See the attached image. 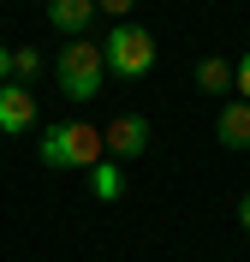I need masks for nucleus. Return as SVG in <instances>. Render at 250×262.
I'll return each mask as SVG.
<instances>
[{
	"label": "nucleus",
	"mask_w": 250,
	"mask_h": 262,
	"mask_svg": "<svg viewBox=\"0 0 250 262\" xmlns=\"http://www.w3.org/2000/svg\"><path fill=\"white\" fill-rule=\"evenodd\" d=\"M54 78H60V96L66 101H96L101 83H107V60H101V42H89V36H78V42H66L60 48V60H54Z\"/></svg>",
	"instance_id": "f03ea898"
},
{
	"label": "nucleus",
	"mask_w": 250,
	"mask_h": 262,
	"mask_svg": "<svg viewBox=\"0 0 250 262\" xmlns=\"http://www.w3.org/2000/svg\"><path fill=\"white\" fill-rule=\"evenodd\" d=\"M30 125H36L30 83H0V131H6V137H24Z\"/></svg>",
	"instance_id": "39448f33"
},
{
	"label": "nucleus",
	"mask_w": 250,
	"mask_h": 262,
	"mask_svg": "<svg viewBox=\"0 0 250 262\" xmlns=\"http://www.w3.org/2000/svg\"><path fill=\"white\" fill-rule=\"evenodd\" d=\"M197 90L202 96H226V90H233V60H197Z\"/></svg>",
	"instance_id": "1a4fd4ad"
},
{
	"label": "nucleus",
	"mask_w": 250,
	"mask_h": 262,
	"mask_svg": "<svg viewBox=\"0 0 250 262\" xmlns=\"http://www.w3.org/2000/svg\"><path fill=\"white\" fill-rule=\"evenodd\" d=\"M83 179H89V196H96V203H113V196H125V167L107 161V155H101V161L89 167Z\"/></svg>",
	"instance_id": "6e6552de"
},
{
	"label": "nucleus",
	"mask_w": 250,
	"mask_h": 262,
	"mask_svg": "<svg viewBox=\"0 0 250 262\" xmlns=\"http://www.w3.org/2000/svg\"><path fill=\"white\" fill-rule=\"evenodd\" d=\"M89 18H96V0H48V24L66 30V42H78L89 30Z\"/></svg>",
	"instance_id": "0eeeda50"
},
{
	"label": "nucleus",
	"mask_w": 250,
	"mask_h": 262,
	"mask_svg": "<svg viewBox=\"0 0 250 262\" xmlns=\"http://www.w3.org/2000/svg\"><path fill=\"white\" fill-rule=\"evenodd\" d=\"M238 227H244V232H250V191H244V196H238Z\"/></svg>",
	"instance_id": "4468645a"
},
{
	"label": "nucleus",
	"mask_w": 250,
	"mask_h": 262,
	"mask_svg": "<svg viewBox=\"0 0 250 262\" xmlns=\"http://www.w3.org/2000/svg\"><path fill=\"white\" fill-rule=\"evenodd\" d=\"M131 6H137V0H96V12H107L113 24H125V12H131Z\"/></svg>",
	"instance_id": "f8f14e48"
},
{
	"label": "nucleus",
	"mask_w": 250,
	"mask_h": 262,
	"mask_svg": "<svg viewBox=\"0 0 250 262\" xmlns=\"http://www.w3.org/2000/svg\"><path fill=\"white\" fill-rule=\"evenodd\" d=\"M101 60H107V78H125V83H137V78H149L155 72V36L143 30V24H113V30L101 36Z\"/></svg>",
	"instance_id": "7ed1b4c3"
},
{
	"label": "nucleus",
	"mask_w": 250,
	"mask_h": 262,
	"mask_svg": "<svg viewBox=\"0 0 250 262\" xmlns=\"http://www.w3.org/2000/svg\"><path fill=\"white\" fill-rule=\"evenodd\" d=\"M101 155H107V143H101V131L83 125V119H60V125L42 131V167H54V173H66V167L89 173Z\"/></svg>",
	"instance_id": "f257e3e1"
},
{
	"label": "nucleus",
	"mask_w": 250,
	"mask_h": 262,
	"mask_svg": "<svg viewBox=\"0 0 250 262\" xmlns=\"http://www.w3.org/2000/svg\"><path fill=\"white\" fill-rule=\"evenodd\" d=\"M0 83H12V48L0 42Z\"/></svg>",
	"instance_id": "ddd939ff"
},
{
	"label": "nucleus",
	"mask_w": 250,
	"mask_h": 262,
	"mask_svg": "<svg viewBox=\"0 0 250 262\" xmlns=\"http://www.w3.org/2000/svg\"><path fill=\"white\" fill-rule=\"evenodd\" d=\"M101 143H107V161H137L143 149H149V119L143 114H119V119H107V131H101Z\"/></svg>",
	"instance_id": "20e7f679"
},
{
	"label": "nucleus",
	"mask_w": 250,
	"mask_h": 262,
	"mask_svg": "<svg viewBox=\"0 0 250 262\" xmlns=\"http://www.w3.org/2000/svg\"><path fill=\"white\" fill-rule=\"evenodd\" d=\"M42 66H48V60H42L36 42H30V48H12V83H36V78H42Z\"/></svg>",
	"instance_id": "9d476101"
},
{
	"label": "nucleus",
	"mask_w": 250,
	"mask_h": 262,
	"mask_svg": "<svg viewBox=\"0 0 250 262\" xmlns=\"http://www.w3.org/2000/svg\"><path fill=\"white\" fill-rule=\"evenodd\" d=\"M233 90H238V101H250V54L233 66Z\"/></svg>",
	"instance_id": "9b49d317"
},
{
	"label": "nucleus",
	"mask_w": 250,
	"mask_h": 262,
	"mask_svg": "<svg viewBox=\"0 0 250 262\" xmlns=\"http://www.w3.org/2000/svg\"><path fill=\"white\" fill-rule=\"evenodd\" d=\"M215 137H220V149H250V101H226L220 107Z\"/></svg>",
	"instance_id": "423d86ee"
}]
</instances>
